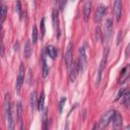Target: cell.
Returning a JSON list of instances; mask_svg holds the SVG:
<instances>
[{"label": "cell", "instance_id": "cb8c5ba5", "mask_svg": "<svg viewBox=\"0 0 130 130\" xmlns=\"http://www.w3.org/2000/svg\"><path fill=\"white\" fill-rule=\"evenodd\" d=\"M40 27H41L42 38H44V36H45V31H46V28H45V18H42V20H41V22H40Z\"/></svg>", "mask_w": 130, "mask_h": 130}, {"label": "cell", "instance_id": "2e32d148", "mask_svg": "<svg viewBox=\"0 0 130 130\" xmlns=\"http://www.w3.org/2000/svg\"><path fill=\"white\" fill-rule=\"evenodd\" d=\"M42 73H43L44 78H46L49 73V68H48V65H47V62H46V59L44 56L42 57Z\"/></svg>", "mask_w": 130, "mask_h": 130}, {"label": "cell", "instance_id": "ac0fdd59", "mask_svg": "<svg viewBox=\"0 0 130 130\" xmlns=\"http://www.w3.org/2000/svg\"><path fill=\"white\" fill-rule=\"evenodd\" d=\"M29 105H30V108L34 110L36 108V106H38V103H37V93L36 91H32L29 95Z\"/></svg>", "mask_w": 130, "mask_h": 130}, {"label": "cell", "instance_id": "ffe728a7", "mask_svg": "<svg viewBox=\"0 0 130 130\" xmlns=\"http://www.w3.org/2000/svg\"><path fill=\"white\" fill-rule=\"evenodd\" d=\"M16 110H17V118H18L19 121H21V118H22V105H21V102L17 103Z\"/></svg>", "mask_w": 130, "mask_h": 130}, {"label": "cell", "instance_id": "7a4b0ae2", "mask_svg": "<svg viewBox=\"0 0 130 130\" xmlns=\"http://www.w3.org/2000/svg\"><path fill=\"white\" fill-rule=\"evenodd\" d=\"M77 63H78V71L83 72L86 68V65H87V57H86L84 47H81L79 49V59H78Z\"/></svg>", "mask_w": 130, "mask_h": 130}, {"label": "cell", "instance_id": "5b68a950", "mask_svg": "<svg viewBox=\"0 0 130 130\" xmlns=\"http://www.w3.org/2000/svg\"><path fill=\"white\" fill-rule=\"evenodd\" d=\"M52 19H53V27L56 32V37L59 38L60 36V28H59V15H58V10L56 8L53 9L52 11Z\"/></svg>", "mask_w": 130, "mask_h": 130}, {"label": "cell", "instance_id": "d6986e66", "mask_svg": "<svg viewBox=\"0 0 130 130\" xmlns=\"http://www.w3.org/2000/svg\"><path fill=\"white\" fill-rule=\"evenodd\" d=\"M44 103H45V93H44V91H42V93L38 100V109L40 111L44 109Z\"/></svg>", "mask_w": 130, "mask_h": 130}, {"label": "cell", "instance_id": "4fadbf2b", "mask_svg": "<svg viewBox=\"0 0 130 130\" xmlns=\"http://www.w3.org/2000/svg\"><path fill=\"white\" fill-rule=\"evenodd\" d=\"M90 11H91V2L90 1H87L84 4V7H83V18H84L85 21L88 20Z\"/></svg>", "mask_w": 130, "mask_h": 130}, {"label": "cell", "instance_id": "f1b7e54d", "mask_svg": "<svg viewBox=\"0 0 130 130\" xmlns=\"http://www.w3.org/2000/svg\"><path fill=\"white\" fill-rule=\"evenodd\" d=\"M59 1H60V9H61V10H63V9H64V7H65V5H66L67 0H59Z\"/></svg>", "mask_w": 130, "mask_h": 130}, {"label": "cell", "instance_id": "30bf717a", "mask_svg": "<svg viewBox=\"0 0 130 130\" xmlns=\"http://www.w3.org/2000/svg\"><path fill=\"white\" fill-rule=\"evenodd\" d=\"M107 56H108V51L106 50L104 52V55H103V58H102V61H101V64H100V67H99V73H98V78H96V81H98V84L100 83L101 81V77H102V73L105 69V66H106V63H107Z\"/></svg>", "mask_w": 130, "mask_h": 130}, {"label": "cell", "instance_id": "484cf974", "mask_svg": "<svg viewBox=\"0 0 130 130\" xmlns=\"http://www.w3.org/2000/svg\"><path fill=\"white\" fill-rule=\"evenodd\" d=\"M130 100V93L129 92H122V102L127 103Z\"/></svg>", "mask_w": 130, "mask_h": 130}, {"label": "cell", "instance_id": "ba28073f", "mask_svg": "<svg viewBox=\"0 0 130 130\" xmlns=\"http://www.w3.org/2000/svg\"><path fill=\"white\" fill-rule=\"evenodd\" d=\"M78 72H79V71H78V63L72 61L70 67H69V79H70V81L73 82V81L75 80L76 75H77Z\"/></svg>", "mask_w": 130, "mask_h": 130}, {"label": "cell", "instance_id": "7402d4cb", "mask_svg": "<svg viewBox=\"0 0 130 130\" xmlns=\"http://www.w3.org/2000/svg\"><path fill=\"white\" fill-rule=\"evenodd\" d=\"M6 13H7V9H6V6L5 5H2L1 6V20L0 22L3 23L5 18H6Z\"/></svg>", "mask_w": 130, "mask_h": 130}, {"label": "cell", "instance_id": "6da1fadb", "mask_svg": "<svg viewBox=\"0 0 130 130\" xmlns=\"http://www.w3.org/2000/svg\"><path fill=\"white\" fill-rule=\"evenodd\" d=\"M4 115L5 119L8 124V129L12 130L14 128V123L12 120V110H11V103H10V96L8 93L5 94L4 98Z\"/></svg>", "mask_w": 130, "mask_h": 130}, {"label": "cell", "instance_id": "f546056e", "mask_svg": "<svg viewBox=\"0 0 130 130\" xmlns=\"http://www.w3.org/2000/svg\"><path fill=\"white\" fill-rule=\"evenodd\" d=\"M125 56H126V57H130V43L128 44V46H127V48H126Z\"/></svg>", "mask_w": 130, "mask_h": 130}, {"label": "cell", "instance_id": "83f0119b", "mask_svg": "<svg viewBox=\"0 0 130 130\" xmlns=\"http://www.w3.org/2000/svg\"><path fill=\"white\" fill-rule=\"evenodd\" d=\"M20 9H21V6H20V0H16V11H17V14H18L19 16L21 15Z\"/></svg>", "mask_w": 130, "mask_h": 130}, {"label": "cell", "instance_id": "8fae6325", "mask_svg": "<svg viewBox=\"0 0 130 130\" xmlns=\"http://www.w3.org/2000/svg\"><path fill=\"white\" fill-rule=\"evenodd\" d=\"M106 12H107V7L105 5H100L98 7L95 15H94V21L95 22H101V20L103 19L104 15L106 14Z\"/></svg>", "mask_w": 130, "mask_h": 130}, {"label": "cell", "instance_id": "8992f818", "mask_svg": "<svg viewBox=\"0 0 130 130\" xmlns=\"http://www.w3.org/2000/svg\"><path fill=\"white\" fill-rule=\"evenodd\" d=\"M112 35H113V22H112V19L109 18L106 20V23H105V36H106L107 42L110 41V39L112 38Z\"/></svg>", "mask_w": 130, "mask_h": 130}, {"label": "cell", "instance_id": "e0dca14e", "mask_svg": "<svg viewBox=\"0 0 130 130\" xmlns=\"http://www.w3.org/2000/svg\"><path fill=\"white\" fill-rule=\"evenodd\" d=\"M23 55L25 58H29L31 55V46H30V42L26 41L25 45H24V50H23Z\"/></svg>", "mask_w": 130, "mask_h": 130}, {"label": "cell", "instance_id": "4dcf8cb0", "mask_svg": "<svg viewBox=\"0 0 130 130\" xmlns=\"http://www.w3.org/2000/svg\"><path fill=\"white\" fill-rule=\"evenodd\" d=\"M126 129H130V125H128V126H126Z\"/></svg>", "mask_w": 130, "mask_h": 130}, {"label": "cell", "instance_id": "603a6c76", "mask_svg": "<svg viewBox=\"0 0 130 130\" xmlns=\"http://www.w3.org/2000/svg\"><path fill=\"white\" fill-rule=\"evenodd\" d=\"M47 108L44 109V113H43V128L44 129H47Z\"/></svg>", "mask_w": 130, "mask_h": 130}, {"label": "cell", "instance_id": "277c9868", "mask_svg": "<svg viewBox=\"0 0 130 130\" xmlns=\"http://www.w3.org/2000/svg\"><path fill=\"white\" fill-rule=\"evenodd\" d=\"M114 113H115L114 110H110L103 114L101 121H100V128H105L106 126H108V124L112 121V117H113Z\"/></svg>", "mask_w": 130, "mask_h": 130}, {"label": "cell", "instance_id": "9c48e42d", "mask_svg": "<svg viewBox=\"0 0 130 130\" xmlns=\"http://www.w3.org/2000/svg\"><path fill=\"white\" fill-rule=\"evenodd\" d=\"M114 14H115L117 21H119L121 19V15H122V0L114 1Z\"/></svg>", "mask_w": 130, "mask_h": 130}, {"label": "cell", "instance_id": "d4e9b609", "mask_svg": "<svg viewBox=\"0 0 130 130\" xmlns=\"http://www.w3.org/2000/svg\"><path fill=\"white\" fill-rule=\"evenodd\" d=\"M95 39H96V42H101V40H102V32H101V28L99 26L95 27Z\"/></svg>", "mask_w": 130, "mask_h": 130}, {"label": "cell", "instance_id": "5bb4252c", "mask_svg": "<svg viewBox=\"0 0 130 130\" xmlns=\"http://www.w3.org/2000/svg\"><path fill=\"white\" fill-rule=\"evenodd\" d=\"M129 76H130V66H126L122 70V74H121V77H120V83L125 82V80L128 79Z\"/></svg>", "mask_w": 130, "mask_h": 130}, {"label": "cell", "instance_id": "7c38bea8", "mask_svg": "<svg viewBox=\"0 0 130 130\" xmlns=\"http://www.w3.org/2000/svg\"><path fill=\"white\" fill-rule=\"evenodd\" d=\"M112 123H113V127L115 129H119L122 126V117L118 112H115L113 117H112Z\"/></svg>", "mask_w": 130, "mask_h": 130}, {"label": "cell", "instance_id": "44dd1931", "mask_svg": "<svg viewBox=\"0 0 130 130\" xmlns=\"http://www.w3.org/2000/svg\"><path fill=\"white\" fill-rule=\"evenodd\" d=\"M31 40H32L34 44H37V42H38V30H37L36 26H34L32 29H31Z\"/></svg>", "mask_w": 130, "mask_h": 130}, {"label": "cell", "instance_id": "4316f807", "mask_svg": "<svg viewBox=\"0 0 130 130\" xmlns=\"http://www.w3.org/2000/svg\"><path fill=\"white\" fill-rule=\"evenodd\" d=\"M65 102H66V98H62L61 101H60V105H59V111H60V113H62V110H63V107H64Z\"/></svg>", "mask_w": 130, "mask_h": 130}, {"label": "cell", "instance_id": "52a82bcc", "mask_svg": "<svg viewBox=\"0 0 130 130\" xmlns=\"http://www.w3.org/2000/svg\"><path fill=\"white\" fill-rule=\"evenodd\" d=\"M72 43H69L68 44V47H67V51L65 53V56H64V60H65V65L67 68L70 67L73 59H72Z\"/></svg>", "mask_w": 130, "mask_h": 130}, {"label": "cell", "instance_id": "1f68e13d", "mask_svg": "<svg viewBox=\"0 0 130 130\" xmlns=\"http://www.w3.org/2000/svg\"><path fill=\"white\" fill-rule=\"evenodd\" d=\"M72 1H74V0H72Z\"/></svg>", "mask_w": 130, "mask_h": 130}, {"label": "cell", "instance_id": "9a60e30c", "mask_svg": "<svg viewBox=\"0 0 130 130\" xmlns=\"http://www.w3.org/2000/svg\"><path fill=\"white\" fill-rule=\"evenodd\" d=\"M46 51H47V54L49 55V57H51L52 59H55L56 58V56H57V49L54 46H52V45L47 46Z\"/></svg>", "mask_w": 130, "mask_h": 130}, {"label": "cell", "instance_id": "3957f363", "mask_svg": "<svg viewBox=\"0 0 130 130\" xmlns=\"http://www.w3.org/2000/svg\"><path fill=\"white\" fill-rule=\"evenodd\" d=\"M24 73H25V67L23 64H20L19 66V71H18V75H17V79H16V91L19 92L21 89V86L23 84L24 81Z\"/></svg>", "mask_w": 130, "mask_h": 130}]
</instances>
